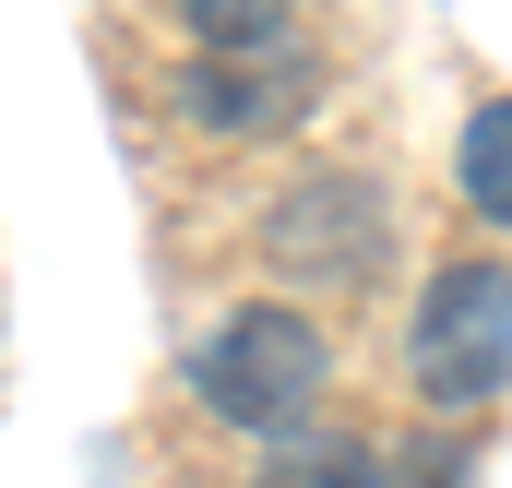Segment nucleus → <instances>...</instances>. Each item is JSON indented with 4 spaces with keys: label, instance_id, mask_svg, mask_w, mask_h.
Instances as JSON below:
<instances>
[{
    "label": "nucleus",
    "instance_id": "obj_1",
    "mask_svg": "<svg viewBox=\"0 0 512 488\" xmlns=\"http://www.w3.org/2000/svg\"><path fill=\"white\" fill-rule=\"evenodd\" d=\"M322 96V36L274 0H191L179 12V72H167V120L203 143H262V131L310 120Z\"/></svg>",
    "mask_w": 512,
    "mask_h": 488
},
{
    "label": "nucleus",
    "instance_id": "obj_2",
    "mask_svg": "<svg viewBox=\"0 0 512 488\" xmlns=\"http://www.w3.org/2000/svg\"><path fill=\"white\" fill-rule=\"evenodd\" d=\"M393 239H405V203H393L370 167H298V179L262 191V215H251L262 274H274L298 310L370 298V286L393 274Z\"/></svg>",
    "mask_w": 512,
    "mask_h": 488
},
{
    "label": "nucleus",
    "instance_id": "obj_3",
    "mask_svg": "<svg viewBox=\"0 0 512 488\" xmlns=\"http://www.w3.org/2000/svg\"><path fill=\"white\" fill-rule=\"evenodd\" d=\"M322 381H334V334L298 298H239L191 346V405L215 429H251V441H298V417L322 405Z\"/></svg>",
    "mask_w": 512,
    "mask_h": 488
},
{
    "label": "nucleus",
    "instance_id": "obj_4",
    "mask_svg": "<svg viewBox=\"0 0 512 488\" xmlns=\"http://www.w3.org/2000/svg\"><path fill=\"white\" fill-rule=\"evenodd\" d=\"M405 381H417L429 417H489L512 393V262L465 250V262H441L417 286V310H405Z\"/></svg>",
    "mask_w": 512,
    "mask_h": 488
},
{
    "label": "nucleus",
    "instance_id": "obj_5",
    "mask_svg": "<svg viewBox=\"0 0 512 488\" xmlns=\"http://www.w3.org/2000/svg\"><path fill=\"white\" fill-rule=\"evenodd\" d=\"M453 191H465V215L477 227H512V96H489L465 143H453Z\"/></svg>",
    "mask_w": 512,
    "mask_h": 488
},
{
    "label": "nucleus",
    "instance_id": "obj_6",
    "mask_svg": "<svg viewBox=\"0 0 512 488\" xmlns=\"http://www.w3.org/2000/svg\"><path fill=\"white\" fill-rule=\"evenodd\" d=\"M251 488H393L370 441H274Z\"/></svg>",
    "mask_w": 512,
    "mask_h": 488
}]
</instances>
